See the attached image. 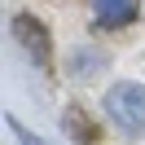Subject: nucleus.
Masks as SVG:
<instances>
[{
    "instance_id": "1",
    "label": "nucleus",
    "mask_w": 145,
    "mask_h": 145,
    "mask_svg": "<svg viewBox=\"0 0 145 145\" xmlns=\"http://www.w3.org/2000/svg\"><path fill=\"white\" fill-rule=\"evenodd\" d=\"M106 114L110 123L119 127V132L127 136H141L145 132V84H114V88H106Z\"/></svg>"
},
{
    "instance_id": "2",
    "label": "nucleus",
    "mask_w": 145,
    "mask_h": 145,
    "mask_svg": "<svg viewBox=\"0 0 145 145\" xmlns=\"http://www.w3.org/2000/svg\"><path fill=\"white\" fill-rule=\"evenodd\" d=\"M84 9H88L92 31H123L141 18L145 0H84Z\"/></svg>"
},
{
    "instance_id": "3",
    "label": "nucleus",
    "mask_w": 145,
    "mask_h": 145,
    "mask_svg": "<svg viewBox=\"0 0 145 145\" xmlns=\"http://www.w3.org/2000/svg\"><path fill=\"white\" fill-rule=\"evenodd\" d=\"M13 35L22 40V48H27L35 62H48V31H40L31 13H18V18H13Z\"/></svg>"
}]
</instances>
